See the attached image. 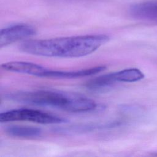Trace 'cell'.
I'll list each match as a JSON object with an SVG mask.
<instances>
[{
	"mask_svg": "<svg viewBox=\"0 0 157 157\" xmlns=\"http://www.w3.org/2000/svg\"><path fill=\"white\" fill-rule=\"evenodd\" d=\"M129 13L135 19L157 23V1L134 4L129 9Z\"/></svg>",
	"mask_w": 157,
	"mask_h": 157,
	"instance_id": "5",
	"label": "cell"
},
{
	"mask_svg": "<svg viewBox=\"0 0 157 157\" xmlns=\"http://www.w3.org/2000/svg\"><path fill=\"white\" fill-rule=\"evenodd\" d=\"M114 74L117 82H135L144 77L143 72L137 68L125 69Z\"/></svg>",
	"mask_w": 157,
	"mask_h": 157,
	"instance_id": "9",
	"label": "cell"
},
{
	"mask_svg": "<svg viewBox=\"0 0 157 157\" xmlns=\"http://www.w3.org/2000/svg\"><path fill=\"white\" fill-rule=\"evenodd\" d=\"M6 98L20 103L49 107L73 113L90 112L97 107L94 100L84 95L53 90L16 91L7 94Z\"/></svg>",
	"mask_w": 157,
	"mask_h": 157,
	"instance_id": "2",
	"label": "cell"
},
{
	"mask_svg": "<svg viewBox=\"0 0 157 157\" xmlns=\"http://www.w3.org/2000/svg\"><path fill=\"white\" fill-rule=\"evenodd\" d=\"M17 121H30L40 124H59L67 121L66 119L62 117L31 109L11 110L0 114L1 123Z\"/></svg>",
	"mask_w": 157,
	"mask_h": 157,
	"instance_id": "3",
	"label": "cell"
},
{
	"mask_svg": "<svg viewBox=\"0 0 157 157\" xmlns=\"http://www.w3.org/2000/svg\"><path fill=\"white\" fill-rule=\"evenodd\" d=\"M109 40L105 34H91L29 40L20 48L25 53L47 57L79 58L97 50Z\"/></svg>",
	"mask_w": 157,
	"mask_h": 157,
	"instance_id": "1",
	"label": "cell"
},
{
	"mask_svg": "<svg viewBox=\"0 0 157 157\" xmlns=\"http://www.w3.org/2000/svg\"><path fill=\"white\" fill-rule=\"evenodd\" d=\"M36 34V29L31 25L25 23L10 25L0 31V47L30 37Z\"/></svg>",
	"mask_w": 157,
	"mask_h": 157,
	"instance_id": "4",
	"label": "cell"
},
{
	"mask_svg": "<svg viewBox=\"0 0 157 157\" xmlns=\"http://www.w3.org/2000/svg\"><path fill=\"white\" fill-rule=\"evenodd\" d=\"M5 132L10 136L18 138H36L42 135L40 128L34 126L11 125L7 126Z\"/></svg>",
	"mask_w": 157,
	"mask_h": 157,
	"instance_id": "8",
	"label": "cell"
},
{
	"mask_svg": "<svg viewBox=\"0 0 157 157\" xmlns=\"http://www.w3.org/2000/svg\"><path fill=\"white\" fill-rule=\"evenodd\" d=\"M5 71L26 74L41 77L42 74L47 71V68L41 65L26 61H9L3 63L1 66Z\"/></svg>",
	"mask_w": 157,
	"mask_h": 157,
	"instance_id": "6",
	"label": "cell"
},
{
	"mask_svg": "<svg viewBox=\"0 0 157 157\" xmlns=\"http://www.w3.org/2000/svg\"><path fill=\"white\" fill-rule=\"evenodd\" d=\"M106 69L105 66H97L88 69L73 71H62L47 69L41 77L52 78H75L98 74Z\"/></svg>",
	"mask_w": 157,
	"mask_h": 157,
	"instance_id": "7",
	"label": "cell"
}]
</instances>
